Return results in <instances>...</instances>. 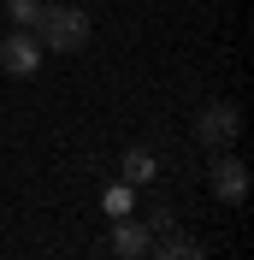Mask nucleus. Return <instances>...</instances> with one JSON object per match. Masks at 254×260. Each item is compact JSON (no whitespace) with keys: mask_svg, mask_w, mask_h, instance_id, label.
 Segmentation results:
<instances>
[{"mask_svg":"<svg viewBox=\"0 0 254 260\" xmlns=\"http://www.w3.org/2000/svg\"><path fill=\"white\" fill-rule=\"evenodd\" d=\"M36 42H42V53H77V48H89V12H83V6H42Z\"/></svg>","mask_w":254,"mask_h":260,"instance_id":"f257e3e1","label":"nucleus"},{"mask_svg":"<svg viewBox=\"0 0 254 260\" xmlns=\"http://www.w3.org/2000/svg\"><path fill=\"white\" fill-rule=\"evenodd\" d=\"M242 136V113L231 107V101H213V107H201V118H195V142L213 148V154H225V148H237Z\"/></svg>","mask_w":254,"mask_h":260,"instance_id":"f03ea898","label":"nucleus"},{"mask_svg":"<svg viewBox=\"0 0 254 260\" xmlns=\"http://www.w3.org/2000/svg\"><path fill=\"white\" fill-rule=\"evenodd\" d=\"M0 71H6V77H36V71H42V42H36V30H12L0 42Z\"/></svg>","mask_w":254,"mask_h":260,"instance_id":"7ed1b4c3","label":"nucleus"},{"mask_svg":"<svg viewBox=\"0 0 254 260\" xmlns=\"http://www.w3.org/2000/svg\"><path fill=\"white\" fill-rule=\"evenodd\" d=\"M107 248L112 254H124V260H142V254H154V231L142 225V219H112V237H107Z\"/></svg>","mask_w":254,"mask_h":260,"instance_id":"20e7f679","label":"nucleus"},{"mask_svg":"<svg viewBox=\"0 0 254 260\" xmlns=\"http://www.w3.org/2000/svg\"><path fill=\"white\" fill-rule=\"evenodd\" d=\"M213 195H219V201H248V166L242 160H231V148H225V154H213Z\"/></svg>","mask_w":254,"mask_h":260,"instance_id":"39448f33","label":"nucleus"},{"mask_svg":"<svg viewBox=\"0 0 254 260\" xmlns=\"http://www.w3.org/2000/svg\"><path fill=\"white\" fill-rule=\"evenodd\" d=\"M136 207V183H107V195H101V213H107V219H124V213Z\"/></svg>","mask_w":254,"mask_h":260,"instance_id":"423d86ee","label":"nucleus"},{"mask_svg":"<svg viewBox=\"0 0 254 260\" xmlns=\"http://www.w3.org/2000/svg\"><path fill=\"white\" fill-rule=\"evenodd\" d=\"M154 172H160V160L148 148H130L124 154V183H154Z\"/></svg>","mask_w":254,"mask_h":260,"instance_id":"0eeeda50","label":"nucleus"},{"mask_svg":"<svg viewBox=\"0 0 254 260\" xmlns=\"http://www.w3.org/2000/svg\"><path fill=\"white\" fill-rule=\"evenodd\" d=\"M12 6V24L18 30H36V18H42V0H6Z\"/></svg>","mask_w":254,"mask_h":260,"instance_id":"6e6552de","label":"nucleus"}]
</instances>
